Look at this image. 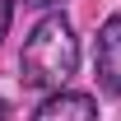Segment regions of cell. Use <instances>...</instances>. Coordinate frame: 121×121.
Here are the masks:
<instances>
[{"mask_svg": "<svg viewBox=\"0 0 121 121\" xmlns=\"http://www.w3.org/2000/svg\"><path fill=\"white\" fill-rule=\"evenodd\" d=\"M33 121H98V103H93V93L56 89L37 112H33Z\"/></svg>", "mask_w": 121, "mask_h": 121, "instance_id": "3", "label": "cell"}, {"mask_svg": "<svg viewBox=\"0 0 121 121\" xmlns=\"http://www.w3.org/2000/svg\"><path fill=\"white\" fill-rule=\"evenodd\" d=\"M0 121H9V107H5V98H0Z\"/></svg>", "mask_w": 121, "mask_h": 121, "instance_id": "6", "label": "cell"}, {"mask_svg": "<svg viewBox=\"0 0 121 121\" xmlns=\"http://www.w3.org/2000/svg\"><path fill=\"white\" fill-rule=\"evenodd\" d=\"M23 5H37V9H51V5H60V0H23Z\"/></svg>", "mask_w": 121, "mask_h": 121, "instance_id": "5", "label": "cell"}, {"mask_svg": "<svg viewBox=\"0 0 121 121\" xmlns=\"http://www.w3.org/2000/svg\"><path fill=\"white\" fill-rule=\"evenodd\" d=\"M79 70V37L70 28L65 14H47L37 28L28 33L23 42V56H19V75L28 89H47L56 93L70 84V75Z\"/></svg>", "mask_w": 121, "mask_h": 121, "instance_id": "1", "label": "cell"}, {"mask_svg": "<svg viewBox=\"0 0 121 121\" xmlns=\"http://www.w3.org/2000/svg\"><path fill=\"white\" fill-rule=\"evenodd\" d=\"M93 70L112 98H121V14H112L98 28V47H93Z\"/></svg>", "mask_w": 121, "mask_h": 121, "instance_id": "2", "label": "cell"}, {"mask_svg": "<svg viewBox=\"0 0 121 121\" xmlns=\"http://www.w3.org/2000/svg\"><path fill=\"white\" fill-rule=\"evenodd\" d=\"M9 19H14V0H0V37L9 33Z\"/></svg>", "mask_w": 121, "mask_h": 121, "instance_id": "4", "label": "cell"}]
</instances>
